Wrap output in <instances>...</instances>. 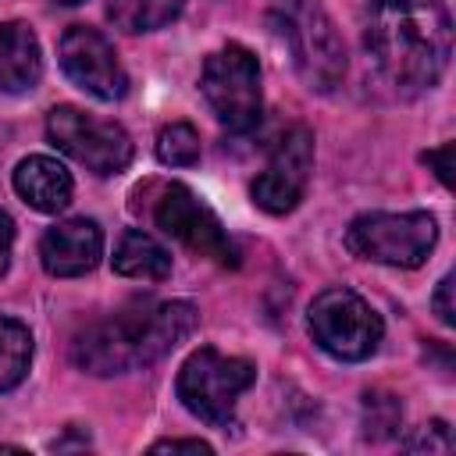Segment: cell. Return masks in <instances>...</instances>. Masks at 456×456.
<instances>
[{
	"label": "cell",
	"mask_w": 456,
	"mask_h": 456,
	"mask_svg": "<svg viewBox=\"0 0 456 456\" xmlns=\"http://www.w3.org/2000/svg\"><path fill=\"white\" fill-rule=\"evenodd\" d=\"M363 46L378 75L413 96L435 89L452 57V21L442 0H370Z\"/></svg>",
	"instance_id": "6da1fadb"
},
{
	"label": "cell",
	"mask_w": 456,
	"mask_h": 456,
	"mask_svg": "<svg viewBox=\"0 0 456 456\" xmlns=\"http://www.w3.org/2000/svg\"><path fill=\"white\" fill-rule=\"evenodd\" d=\"M196 328V306L185 299H128L107 321H96L71 342V360L89 374H125L157 363Z\"/></svg>",
	"instance_id": "7a4b0ae2"
},
{
	"label": "cell",
	"mask_w": 456,
	"mask_h": 456,
	"mask_svg": "<svg viewBox=\"0 0 456 456\" xmlns=\"http://www.w3.org/2000/svg\"><path fill=\"white\" fill-rule=\"evenodd\" d=\"M271 28L292 53V68L314 93H331L346 75V46L328 18V11L314 0H274L267 14Z\"/></svg>",
	"instance_id": "3957f363"
},
{
	"label": "cell",
	"mask_w": 456,
	"mask_h": 456,
	"mask_svg": "<svg viewBox=\"0 0 456 456\" xmlns=\"http://www.w3.org/2000/svg\"><path fill=\"white\" fill-rule=\"evenodd\" d=\"M256 381V367L242 356H224L214 346H200L178 370L175 392L182 406L203 424L228 428L235 424L239 395Z\"/></svg>",
	"instance_id": "277c9868"
},
{
	"label": "cell",
	"mask_w": 456,
	"mask_h": 456,
	"mask_svg": "<svg viewBox=\"0 0 456 456\" xmlns=\"http://www.w3.org/2000/svg\"><path fill=\"white\" fill-rule=\"evenodd\" d=\"M306 331L328 356L360 363L378 353L385 324H381L378 310L360 292L335 285V289H324L314 296V303L306 310Z\"/></svg>",
	"instance_id": "5b68a950"
},
{
	"label": "cell",
	"mask_w": 456,
	"mask_h": 456,
	"mask_svg": "<svg viewBox=\"0 0 456 456\" xmlns=\"http://www.w3.org/2000/svg\"><path fill=\"white\" fill-rule=\"evenodd\" d=\"M438 242V224L428 210L403 214H360L346 228V246L360 260L388 264V267H420Z\"/></svg>",
	"instance_id": "8992f818"
},
{
	"label": "cell",
	"mask_w": 456,
	"mask_h": 456,
	"mask_svg": "<svg viewBox=\"0 0 456 456\" xmlns=\"http://www.w3.org/2000/svg\"><path fill=\"white\" fill-rule=\"evenodd\" d=\"M200 89H203L214 118L228 132H249L260 121V107H264L260 64L246 46L228 43L217 53H210L203 61Z\"/></svg>",
	"instance_id": "52a82bcc"
},
{
	"label": "cell",
	"mask_w": 456,
	"mask_h": 456,
	"mask_svg": "<svg viewBox=\"0 0 456 456\" xmlns=\"http://www.w3.org/2000/svg\"><path fill=\"white\" fill-rule=\"evenodd\" d=\"M46 135L61 153L93 175H118L132 160V135L118 121L93 118L71 103H61L46 114Z\"/></svg>",
	"instance_id": "ba28073f"
},
{
	"label": "cell",
	"mask_w": 456,
	"mask_h": 456,
	"mask_svg": "<svg viewBox=\"0 0 456 456\" xmlns=\"http://www.w3.org/2000/svg\"><path fill=\"white\" fill-rule=\"evenodd\" d=\"M153 224L164 235L178 239L196 256H207L217 264H235V249H232V239H228L221 217L182 182L160 185V192L153 200Z\"/></svg>",
	"instance_id": "9c48e42d"
},
{
	"label": "cell",
	"mask_w": 456,
	"mask_h": 456,
	"mask_svg": "<svg viewBox=\"0 0 456 456\" xmlns=\"http://www.w3.org/2000/svg\"><path fill=\"white\" fill-rule=\"evenodd\" d=\"M57 61H61V71L93 100L114 103L128 93V75L114 53V46L107 43L103 32H96L89 25H71L61 36Z\"/></svg>",
	"instance_id": "30bf717a"
},
{
	"label": "cell",
	"mask_w": 456,
	"mask_h": 456,
	"mask_svg": "<svg viewBox=\"0 0 456 456\" xmlns=\"http://www.w3.org/2000/svg\"><path fill=\"white\" fill-rule=\"evenodd\" d=\"M310 171H314V132L306 125H296L278 139L267 167L256 175L249 189L253 203L267 214H289L303 200Z\"/></svg>",
	"instance_id": "8fae6325"
},
{
	"label": "cell",
	"mask_w": 456,
	"mask_h": 456,
	"mask_svg": "<svg viewBox=\"0 0 456 456\" xmlns=\"http://www.w3.org/2000/svg\"><path fill=\"white\" fill-rule=\"evenodd\" d=\"M103 253V232L93 217H68L43 232L39 239V260L43 271L53 278H78L89 274L100 264Z\"/></svg>",
	"instance_id": "7c38bea8"
},
{
	"label": "cell",
	"mask_w": 456,
	"mask_h": 456,
	"mask_svg": "<svg viewBox=\"0 0 456 456\" xmlns=\"http://www.w3.org/2000/svg\"><path fill=\"white\" fill-rule=\"evenodd\" d=\"M14 192L39 214H57L71 203V175L57 157L32 153L14 167Z\"/></svg>",
	"instance_id": "4fadbf2b"
},
{
	"label": "cell",
	"mask_w": 456,
	"mask_h": 456,
	"mask_svg": "<svg viewBox=\"0 0 456 456\" xmlns=\"http://www.w3.org/2000/svg\"><path fill=\"white\" fill-rule=\"evenodd\" d=\"M43 75V50L25 21H0V96L36 89Z\"/></svg>",
	"instance_id": "5bb4252c"
},
{
	"label": "cell",
	"mask_w": 456,
	"mask_h": 456,
	"mask_svg": "<svg viewBox=\"0 0 456 456\" xmlns=\"http://www.w3.org/2000/svg\"><path fill=\"white\" fill-rule=\"evenodd\" d=\"M110 264L121 278H139V281H164L171 274V253L142 228H128L118 239Z\"/></svg>",
	"instance_id": "9a60e30c"
},
{
	"label": "cell",
	"mask_w": 456,
	"mask_h": 456,
	"mask_svg": "<svg viewBox=\"0 0 456 456\" xmlns=\"http://www.w3.org/2000/svg\"><path fill=\"white\" fill-rule=\"evenodd\" d=\"M32 363V335L21 321L0 314V392H11L25 381Z\"/></svg>",
	"instance_id": "2e32d148"
},
{
	"label": "cell",
	"mask_w": 456,
	"mask_h": 456,
	"mask_svg": "<svg viewBox=\"0 0 456 456\" xmlns=\"http://www.w3.org/2000/svg\"><path fill=\"white\" fill-rule=\"evenodd\" d=\"M185 0H107V14L125 32H153L178 18Z\"/></svg>",
	"instance_id": "e0dca14e"
},
{
	"label": "cell",
	"mask_w": 456,
	"mask_h": 456,
	"mask_svg": "<svg viewBox=\"0 0 456 456\" xmlns=\"http://www.w3.org/2000/svg\"><path fill=\"white\" fill-rule=\"evenodd\" d=\"M157 157L167 167H189L200 160V132L189 121H171L157 135Z\"/></svg>",
	"instance_id": "ac0fdd59"
},
{
	"label": "cell",
	"mask_w": 456,
	"mask_h": 456,
	"mask_svg": "<svg viewBox=\"0 0 456 456\" xmlns=\"http://www.w3.org/2000/svg\"><path fill=\"white\" fill-rule=\"evenodd\" d=\"M403 424V403L392 392H367L363 395V435L370 442H385Z\"/></svg>",
	"instance_id": "d6986e66"
},
{
	"label": "cell",
	"mask_w": 456,
	"mask_h": 456,
	"mask_svg": "<svg viewBox=\"0 0 456 456\" xmlns=\"http://www.w3.org/2000/svg\"><path fill=\"white\" fill-rule=\"evenodd\" d=\"M403 449H410V452H449L452 449V435H449L445 420H428V424L417 428L413 438L403 442Z\"/></svg>",
	"instance_id": "ffe728a7"
},
{
	"label": "cell",
	"mask_w": 456,
	"mask_h": 456,
	"mask_svg": "<svg viewBox=\"0 0 456 456\" xmlns=\"http://www.w3.org/2000/svg\"><path fill=\"white\" fill-rule=\"evenodd\" d=\"M452 153H456V146H452V142H445V146H438V150L420 153V160L435 167V175H438V182H442L445 189L452 185Z\"/></svg>",
	"instance_id": "44dd1931"
},
{
	"label": "cell",
	"mask_w": 456,
	"mask_h": 456,
	"mask_svg": "<svg viewBox=\"0 0 456 456\" xmlns=\"http://www.w3.org/2000/svg\"><path fill=\"white\" fill-rule=\"evenodd\" d=\"M435 314H438V321L442 324H456V306H452V274H445L442 281H438V289H435Z\"/></svg>",
	"instance_id": "7402d4cb"
},
{
	"label": "cell",
	"mask_w": 456,
	"mask_h": 456,
	"mask_svg": "<svg viewBox=\"0 0 456 456\" xmlns=\"http://www.w3.org/2000/svg\"><path fill=\"white\" fill-rule=\"evenodd\" d=\"M150 449L153 452H210V445L200 442V438H160Z\"/></svg>",
	"instance_id": "603a6c76"
},
{
	"label": "cell",
	"mask_w": 456,
	"mask_h": 456,
	"mask_svg": "<svg viewBox=\"0 0 456 456\" xmlns=\"http://www.w3.org/2000/svg\"><path fill=\"white\" fill-rule=\"evenodd\" d=\"M11 246H14V221L7 217V210H0V274L11 264Z\"/></svg>",
	"instance_id": "cb8c5ba5"
},
{
	"label": "cell",
	"mask_w": 456,
	"mask_h": 456,
	"mask_svg": "<svg viewBox=\"0 0 456 456\" xmlns=\"http://www.w3.org/2000/svg\"><path fill=\"white\" fill-rule=\"evenodd\" d=\"M57 4H68V7H75V4H82V0H57Z\"/></svg>",
	"instance_id": "d4e9b609"
}]
</instances>
